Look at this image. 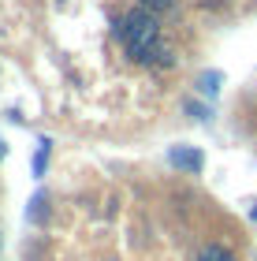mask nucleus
Wrapping results in <instances>:
<instances>
[{
    "instance_id": "obj_3",
    "label": "nucleus",
    "mask_w": 257,
    "mask_h": 261,
    "mask_svg": "<svg viewBox=\"0 0 257 261\" xmlns=\"http://www.w3.org/2000/svg\"><path fill=\"white\" fill-rule=\"evenodd\" d=\"M45 164H49V138L38 142V153H34V175H41Z\"/></svg>"
},
{
    "instance_id": "obj_7",
    "label": "nucleus",
    "mask_w": 257,
    "mask_h": 261,
    "mask_svg": "<svg viewBox=\"0 0 257 261\" xmlns=\"http://www.w3.org/2000/svg\"><path fill=\"white\" fill-rule=\"evenodd\" d=\"M216 79H220V75H213V71H209V75L202 79V86H205V93H216Z\"/></svg>"
},
{
    "instance_id": "obj_4",
    "label": "nucleus",
    "mask_w": 257,
    "mask_h": 261,
    "mask_svg": "<svg viewBox=\"0 0 257 261\" xmlns=\"http://www.w3.org/2000/svg\"><path fill=\"white\" fill-rule=\"evenodd\" d=\"M197 261H235V257H231L224 246H205V250L197 254Z\"/></svg>"
},
{
    "instance_id": "obj_6",
    "label": "nucleus",
    "mask_w": 257,
    "mask_h": 261,
    "mask_svg": "<svg viewBox=\"0 0 257 261\" xmlns=\"http://www.w3.org/2000/svg\"><path fill=\"white\" fill-rule=\"evenodd\" d=\"M142 8H149V11H160V8H172V0H142Z\"/></svg>"
},
{
    "instance_id": "obj_5",
    "label": "nucleus",
    "mask_w": 257,
    "mask_h": 261,
    "mask_svg": "<svg viewBox=\"0 0 257 261\" xmlns=\"http://www.w3.org/2000/svg\"><path fill=\"white\" fill-rule=\"evenodd\" d=\"M41 213H45V198L38 194V198L30 201V220H41Z\"/></svg>"
},
{
    "instance_id": "obj_1",
    "label": "nucleus",
    "mask_w": 257,
    "mask_h": 261,
    "mask_svg": "<svg viewBox=\"0 0 257 261\" xmlns=\"http://www.w3.org/2000/svg\"><path fill=\"white\" fill-rule=\"evenodd\" d=\"M116 34L127 41V53L134 60H153L160 56V30H157V19L146 15V11H131L127 19H116Z\"/></svg>"
},
{
    "instance_id": "obj_2",
    "label": "nucleus",
    "mask_w": 257,
    "mask_h": 261,
    "mask_svg": "<svg viewBox=\"0 0 257 261\" xmlns=\"http://www.w3.org/2000/svg\"><path fill=\"white\" fill-rule=\"evenodd\" d=\"M168 157H172L175 168H190V172H194V168H202V153H197V149H183V146H175Z\"/></svg>"
}]
</instances>
